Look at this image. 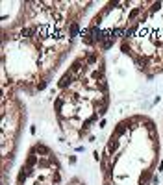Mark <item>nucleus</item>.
Listing matches in <instances>:
<instances>
[{"label":"nucleus","instance_id":"nucleus-1","mask_svg":"<svg viewBox=\"0 0 163 185\" xmlns=\"http://www.w3.org/2000/svg\"><path fill=\"white\" fill-rule=\"evenodd\" d=\"M73 82H74V74H73V72H65V74L61 76V80H59L58 87H59V89H67V87L71 85Z\"/></svg>","mask_w":163,"mask_h":185},{"label":"nucleus","instance_id":"nucleus-2","mask_svg":"<svg viewBox=\"0 0 163 185\" xmlns=\"http://www.w3.org/2000/svg\"><path fill=\"white\" fill-rule=\"evenodd\" d=\"M119 146H121V143H119V137H115V135H111V139H109V143H108V152L109 154H115L119 150Z\"/></svg>","mask_w":163,"mask_h":185},{"label":"nucleus","instance_id":"nucleus-3","mask_svg":"<svg viewBox=\"0 0 163 185\" xmlns=\"http://www.w3.org/2000/svg\"><path fill=\"white\" fill-rule=\"evenodd\" d=\"M128 126H130V124H128V120H124V122H121V124H119L117 128H115V131H113V135H115V137H121V135H124V133H126V130H128Z\"/></svg>","mask_w":163,"mask_h":185},{"label":"nucleus","instance_id":"nucleus-4","mask_svg":"<svg viewBox=\"0 0 163 185\" xmlns=\"http://www.w3.org/2000/svg\"><path fill=\"white\" fill-rule=\"evenodd\" d=\"M35 152L39 154V157H46V155H50V148L46 146V145H35Z\"/></svg>","mask_w":163,"mask_h":185},{"label":"nucleus","instance_id":"nucleus-5","mask_svg":"<svg viewBox=\"0 0 163 185\" xmlns=\"http://www.w3.org/2000/svg\"><path fill=\"white\" fill-rule=\"evenodd\" d=\"M133 59H135V63H137L139 68H145L148 65V58L147 56H133Z\"/></svg>","mask_w":163,"mask_h":185},{"label":"nucleus","instance_id":"nucleus-6","mask_svg":"<svg viewBox=\"0 0 163 185\" xmlns=\"http://www.w3.org/2000/svg\"><path fill=\"white\" fill-rule=\"evenodd\" d=\"M113 44H115V37H106V39L100 43V48H102V50H109Z\"/></svg>","mask_w":163,"mask_h":185},{"label":"nucleus","instance_id":"nucleus-7","mask_svg":"<svg viewBox=\"0 0 163 185\" xmlns=\"http://www.w3.org/2000/svg\"><path fill=\"white\" fill-rule=\"evenodd\" d=\"M82 65H85V61H83V59H76V61L73 63V67H71V71H69V72H73V74L80 72V71H82Z\"/></svg>","mask_w":163,"mask_h":185},{"label":"nucleus","instance_id":"nucleus-8","mask_svg":"<svg viewBox=\"0 0 163 185\" xmlns=\"http://www.w3.org/2000/svg\"><path fill=\"white\" fill-rule=\"evenodd\" d=\"M97 61H98V56H97V54H93V52H91V54L85 56V65H95Z\"/></svg>","mask_w":163,"mask_h":185},{"label":"nucleus","instance_id":"nucleus-9","mask_svg":"<svg viewBox=\"0 0 163 185\" xmlns=\"http://www.w3.org/2000/svg\"><path fill=\"white\" fill-rule=\"evenodd\" d=\"M28 176H30V174H28V169H26V167H22V170H20V172H19V176H17L19 183H22V181H24Z\"/></svg>","mask_w":163,"mask_h":185},{"label":"nucleus","instance_id":"nucleus-10","mask_svg":"<svg viewBox=\"0 0 163 185\" xmlns=\"http://www.w3.org/2000/svg\"><path fill=\"white\" fill-rule=\"evenodd\" d=\"M141 11H143V8H133V9L128 13V20H133V19H135L139 13H141Z\"/></svg>","mask_w":163,"mask_h":185},{"label":"nucleus","instance_id":"nucleus-11","mask_svg":"<svg viewBox=\"0 0 163 185\" xmlns=\"http://www.w3.org/2000/svg\"><path fill=\"white\" fill-rule=\"evenodd\" d=\"M78 32H80L78 22H73V24H71V37H76V35H78Z\"/></svg>","mask_w":163,"mask_h":185},{"label":"nucleus","instance_id":"nucleus-12","mask_svg":"<svg viewBox=\"0 0 163 185\" xmlns=\"http://www.w3.org/2000/svg\"><path fill=\"white\" fill-rule=\"evenodd\" d=\"M150 178H152V170H147V172H145V174L141 176V180H139V183H147V181H148Z\"/></svg>","mask_w":163,"mask_h":185},{"label":"nucleus","instance_id":"nucleus-13","mask_svg":"<svg viewBox=\"0 0 163 185\" xmlns=\"http://www.w3.org/2000/svg\"><path fill=\"white\" fill-rule=\"evenodd\" d=\"M161 6H163V2H152V6H150V13L159 11V9H161Z\"/></svg>","mask_w":163,"mask_h":185},{"label":"nucleus","instance_id":"nucleus-14","mask_svg":"<svg viewBox=\"0 0 163 185\" xmlns=\"http://www.w3.org/2000/svg\"><path fill=\"white\" fill-rule=\"evenodd\" d=\"M83 43H85L87 46H93V44H95V39H93L91 35H83Z\"/></svg>","mask_w":163,"mask_h":185},{"label":"nucleus","instance_id":"nucleus-15","mask_svg":"<svg viewBox=\"0 0 163 185\" xmlns=\"http://www.w3.org/2000/svg\"><path fill=\"white\" fill-rule=\"evenodd\" d=\"M35 87H37V91H43V89L46 87V80H41V82H37V85H35Z\"/></svg>","mask_w":163,"mask_h":185},{"label":"nucleus","instance_id":"nucleus-16","mask_svg":"<svg viewBox=\"0 0 163 185\" xmlns=\"http://www.w3.org/2000/svg\"><path fill=\"white\" fill-rule=\"evenodd\" d=\"M122 52H124V54H132V52H130V44H128V41L122 43Z\"/></svg>","mask_w":163,"mask_h":185},{"label":"nucleus","instance_id":"nucleus-17","mask_svg":"<svg viewBox=\"0 0 163 185\" xmlns=\"http://www.w3.org/2000/svg\"><path fill=\"white\" fill-rule=\"evenodd\" d=\"M100 22H102V15H98V17H95V19H93V26H98Z\"/></svg>","mask_w":163,"mask_h":185},{"label":"nucleus","instance_id":"nucleus-18","mask_svg":"<svg viewBox=\"0 0 163 185\" xmlns=\"http://www.w3.org/2000/svg\"><path fill=\"white\" fill-rule=\"evenodd\" d=\"M54 181H56V183H59V181H61V176H59V172H56V174H54Z\"/></svg>","mask_w":163,"mask_h":185},{"label":"nucleus","instance_id":"nucleus-19","mask_svg":"<svg viewBox=\"0 0 163 185\" xmlns=\"http://www.w3.org/2000/svg\"><path fill=\"white\" fill-rule=\"evenodd\" d=\"M152 183H154V185H159V180H158V176H152Z\"/></svg>","mask_w":163,"mask_h":185},{"label":"nucleus","instance_id":"nucleus-20","mask_svg":"<svg viewBox=\"0 0 163 185\" xmlns=\"http://www.w3.org/2000/svg\"><path fill=\"white\" fill-rule=\"evenodd\" d=\"M139 185H147V183H139Z\"/></svg>","mask_w":163,"mask_h":185}]
</instances>
